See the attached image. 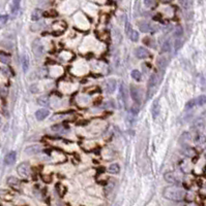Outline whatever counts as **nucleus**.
I'll use <instances>...</instances> for the list:
<instances>
[{
  "instance_id": "f257e3e1",
  "label": "nucleus",
  "mask_w": 206,
  "mask_h": 206,
  "mask_svg": "<svg viewBox=\"0 0 206 206\" xmlns=\"http://www.w3.org/2000/svg\"><path fill=\"white\" fill-rule=\"evenodd\" d=\"M163 195L166 199L172 201H181L184 199L185 192L183 189H180L178 187H168L163 192Z\"/></svg>"
},
{
  "instance_id": "f03ea898",
  "label": "nucleus",
  "mask_w": 206,
  "mask_h": 206,
  "mask_svg": "<svg viewBox=\"0 0 206 206\" xmlns=\"http://www.w3.org/2000/svg\"><path fill=\"white\" fill-rule=\"evenodd\" d=\"M130 96H132L133 100L138 103V104H140L142 101V93H141V89L140 88H138L137 86H134V85H132L130 86Z\"/></svg>"
},
{
  "instance_id": "7ed1b4c3",
  "label": "nucleus",
  "mask_w": 206,
  "mask_h": 206,
  "mask_svg": "<svg viewBox=\"0 0 206 206\" xmlns=\"http://www.w3.org/2000/svg\"><path fill=\"white\" fill-rule=\"evenodd\" d=\"M32 52L37 58L42 57L44 54V46L39 39H35L32 42Z\"/></svg>"
},
{
  "instance_id": "20e7f679",
  "label": "nucleus",
  "mask_w": 206,
  "mask_h": 206,
  "mask_svg": "<svg viewBox=\"0 0 206 206\" xmlns=\"http://www.w3.org/2000/svg\"><path fill=\"white\" fill-rule=\"evenodd\" d=\"M118 101H119L120 106H123L127 103V89L122 82L120 84L119 91H118Z\"/></svg>"
},
{
  "instance_id": "39448f33",
  "label": "nucleus",
  "mask_w": 206,
  "mask_h": 206,
  "mask_svg": "<svg viewBox=\"0 0 206 206\" xmlns=\"http://www.w3.org/2000/svg\"><path fill=\"white\" fill-rule=\"evenodd\" d=\"M17 170L22 177H27L30 174V165L28 163H21L17 168Z\"/></svg>"
},
{
  "instance_id": "423d86ee",
  "label": "nucleus",
  "mask_w": 206,
  "mask_h": 206,
  "mask_svg": "<svg viewBox=\"0 0 206 206\" xmlns=\"http://www.w3.org/2000/svg\"><path fill=\"white\" fill-rule=\"evenodd\" d=\"M159 84V76L157 73H152L150 75L149 80H148V93H150V91H154V88L157 87V85Z\"/></svg>"
},
{
  "instance_id": "0eeeda50",
  "label": "nucleus",
  "mask_w": 206,
  "mask_h": 206,
  "mask_svg": "<svg viewBox=\"0 0 206 206\" xmlns=\"http://www.w3.org/2000/svg\"><path fill=\"white\" fill-rule=\"evenodd\" d=\"M42 150V146L39 144H33V145H29L25 149L24 153L28 156H33L39 154V152Z\"/></svg>"
},
{
  "instance_id": "6e6552de",
  "label": "nucleus",
  "mask_w": 206,
  "mask_h": 206,
  "mask_svg": "<svg viewBox=\"0 0 206 206\" xmlns=\"http://www.w3.org/2000/svg\"><path fill=\"white\" fill-rule=\"evenodd\" d=\"M135 55H136V57L139 58V59H146V58H149L150 53L148 52L146 49H144V47H139L136 49Z\"/></svg>"
},
{
  "instance_id": "1a4fd4ad",
  "label": "nucleus",
  "mask_w": 206,
  "mask_h": 206,
  "mask_svg": "<svg viewBox=\"0 0 206 206\" xmlns=\"http://www.w3.org/2000/svg\"><path fill=\"white\" fill-rule=\"evenodd\" d=\"M116 80H115L114 79H110L107 80L106 82V91L107 93H109V94H112L113 92L116 90Z\"/></svg>"
},
{
  "instance_id": "9d476101",
  "label": "nucleus",
  "mask_w": 206,
  "mask_h": 206,
  "mask_svg": "<svg viewBox=\"0 0 206 206\" xmlns=\"http://www.w3.org/2000/svg\"><path fill=\"white\" fill-rule=\"evenodd\" d=\"M16 159H17L16 152H9L8 154L5 156V158H4V162H5L6 165H12L16 162Z\"/></svg>"
},
{
  "instance_id": "9b49d317",
  "label": "nucleus",
  "mask_w": 206,
  "mask_h": 206,
  "mask_svg": "<svg viewBox=\"0 0 206 206\" xmlns=\"http://www.w3.org/2000/svg\"><path fill=\"white\" fill-rule=\"evenodd\" d=\"M7 185L15 190L20 189V180L18 179V178H16L14 176H11V177L7 178Z\"/></svg>"
},
{
  "instance_id": "f8f14e48",
  "label": "nucleus",
  "mask_w": 206,
  "mask_h": 206,
  "mask_svg": "<svg viewBox=\"0 0 206 206\" xmlns=\"http://www.w3.org/2000/svg\"><path fill=\"white\" fill-rule=\"evenodd\" d=\"M49 115V110L46 108H41L35 112V117L39 121H42Z\"/></svg>"
},
{
  "instance_id": "ddd939ff",
  "label": "nucleus",
  "mask_w": 206,
  "mask_h": 206,
  "mask_svg": "<svg viewBox=\"0 0 206 206\" xmlns=\"http://www.w3.org/2000/svg\"><path fill=\"white\" fill-rule=\"evenodd\" d=\"M157 68L159 69L165 70V68L167 67V64H168V61H167V59H166V57H164V56L159 57V59H157Z\"/></svg>"
},
{
  "instance_id": "4468645a",
  "label": "nucleus",
  "mask_w": 206,
  "mask_h": 206,
  "mask_svg": "<svg viewBox=\"0 0 206 206\" xmlns=\"http://www.w3.org/2000/svg\"><path fill=\"white\" fill-rule=\"evenodd\" d=\"M151 114H152V117H154V119L159 115V114H160V102H159V100H155V101L153 102L152 107H151Z\"/></svg>"
},
{
  "instance_id": "2eb2a0df",
  "label": "nucleus",
  "mask_w": 206,
  "mask_h": 206,
  "mask_svg": "<svg viewBox=\"0 0 206 206\" xmlns=\"http://www.w3.org/2000/svg\"><path fill=\"white\" fill-rule=\"evenodd\" d=\"M139 28L141 30L142 32H149V31H154V29H153V27L150 25L149 23H147V22H142V23H140L139 25Z\"/></svg>"
},
{
  "instance_id": "dca6fc26",
  "label": "nucleus",
  "mask_w": 206,
  "mask_h": 206,
  "mask_svg": "<svg viewBox=\"0 0 206 206\" xmlns=\"http://www.w3.org/2000/svg\"><path fill=\"white\" fill-rule=\"evenodd\" d=\"M42 14H44V12H42V9L35 8L31 14V20L32 21H39V20L42 17Z\"/></svg>"
},
{
  "instance_id": "f3484780",
  "label": "nucleus",
  "mask_w": 206,
  "mask_h": 206,
  "mask_svg": "<svg viewBox=\"0 0 206 206\" xmlns=\"http://www.w3.org/2000/svg\"><path fill=\"white\" fill-rule=\"evenodd\" d=\"M19 9H20V1H18V0H14V1H12V8H11L12 14H14V16L18 14Z\"/></svg>"
},
{
  "instance_id": "a211bd4d",
  "label": "nucleus",
  "mask_w": 206,
  "mask_h": 206,
  "mask_svg": "<svg viewBox=\"0 0 206 206\" xmlns=\"http://www.w3.org/2000/svg\"><path fill=\"white\" fill-rule=\"evenodd\" d=\"M49 103H50V99L48 96H42L37 98V104L41 105V106H48Z\"/></svg>"
},
{
  "instance_id": "6ab92c4d",
  "label": "nucleus",
  "mask_w": 206,
  "mask_h": 206,
  "mask_svg": "<svg viewBox=\"0 0 206 206\" xmlns=\"http://www.w3.org/2000/svg\"><path fill=\"white\" fill-rule=\"evenodd\" d=\"M22 68H23L24 72H26L29 68V58L27 55H24L22 57Z\"/></svg>"
},
{
  "instance_id": "aec40b11",
  "label": "nucleus",
  "mask_w": 206,
  "mask_h": 206,
  "mask_svg": "<svg viewBox=\"0 0 206 206\" xmlns=\"http://www.w3.org/2000/svg\"><path fill=\"white\" fill-rule=\"evenodd\" d=\"M0 61L4 64H9L11 63V57H9V55H7L6 53L0 52Z\"/></svg>"
},
{
  "instance_id": "412c9836",
  "label": "nucleus",
  "mask_w": 206,
  "mask_h": 206,
  "mask_svg": "<svg viewBox=\"0 0 206 206\" xmlns=\"http://www.w3.org/2000/svg\"><path fill=\"white\" fill-rule=\"evenodd\" d=\"M165 179H166V182H171V183H175V182H177V180H176V177H175V175L173 174L172 172H167L165 174Z\"/></svg>"
},
{
  "instance_id": "4be33fe9",
  "label": "nucleus",
  "mask_w": 206,
  "mask_h": 206,
  "mask_svg": "<svg viewBox=\"0 0 206 206\" xmlns=\"http://www.w3.org/2000/svg\"><path fill=\"white\" fill-rule=\"evenodd\" d=\"M109 172L112 173V174H117L120 171V166L118 164H111L109 166Z\"/></svg>"
},
{
  "instance_id": "5701e85b",
  "label": "nucleus",
  "mask_w": 206,
  "mask_h": 206,
  "mask_svg": "<svg viewBox=\"0 0 206 206\" xmlns=\"http://www.w3.org/2000/svg\"><path fill=\"white\" fill-rule=\"evenodd\" d=\"M132 77L135 80L139 82V80L141 79V77H142V73L139 71V70H133V71H132Z\"/></svg>"
},
{
  "instance_id": "b1692460",
  "label": "nucleus",
  "mask_w": 206,
  "mask_h": 206,
  "mask_svg": "<svg viewBox=\"0 0 206 206\" xmlns=\"http://www.w3.org/2000/svg\"><path fill=\"white\" fill-rule=\"evenodd\" d=\"M51 129L53 130L54 132H58V133H62L64 131V127H63V125H61V124L54 125V126H52Z\"/></svg>"
},
{
  "instance_id": "393cba45",
  "label": "nucleus",
  "mask_w": 206,
  "mask_h": 206,
  "mask_svg": "<svg viewBox=\"0 0 206 206\" xmlns=\"http://www.w3.org/2000/svg\"><path fill=\"white\" fill-rule=\"evenodd\" d=\"M163 52H170L171 51V41L170 39H167L166 41L163 43Z\"/></svg>"
},
{
  "instance_id": "a878e982",
  "label": "nucleus",
  "mask_w": 206,
  "mask_h": 206,
  "mask_svg": "<svg viewBox=\"0 0 206 206\" xmlns=\"http://www.w3.org/2000/svg\"><path fill=\"white\" fill-rule=\"evenodd\" d=\"M182 34H183V28L180 26V25H178V26H176V28H175V30H174V36L175 37H180Z\"/></svg>"
},
{
  "instance_id": "bb28decb",
  "label": "nucleus",
  "mask_w": 206,
  "mask_h": 206,
  "mask_svg": "<svg viewBox=\"0 0 206 206\" xmlns=\"http://www.w3.org/2000/svg\"><path fill=\"white\" fill-rule=\"evenodd\" d=\"M196 101H197V104L200 105V106H202V105H205L206 104V96L205 95H201L196 99Z\"/></svg>"
},
{
  "instance_id": "cd10ccee",
  "label": "nucleus",
  "mask_w": 206,
  "mask_h": 206,
  "mask_svg": "<svg viewBox=\"0 0 206 206\" xmlns=\"http://www.w3.org/2000/svg\"><path fill=\"white\" fill-rule=\"evenodd\" d=\"M183 153H184V155H187V157H193L195 154V150L192 149V147H184V150H183Z\"/></svg>"
},
{
  "instance_id": "c85d7f7f",
  "label": "nucleus",
  "mask_w": 206,
  "mask_h": 206,
  "mask_svg": "<svg viewBox=\"0 0 206 206\" xmlns=\"http://www.w3.org/2000/svg\"><path fill=\"white\" fill-rule=\"evenodd\" d=\"M197 104V101H196V99H192V100H190L187 104H185V109L188 110V109H191V108H193V107L195 106V105Z\"/></svg>"
},
{
  "instance_id": "c756f323",
  "label": "nucleus",
  "mask_w": 206,
  "mask_h": 206,
  "mask_svg": "<svg viewBox=\"0 0 206 206\" xmlns=\"http://www.w3.org/2000/svg\"><path fill=\"white\" fill-rule=\"evenodd\" d=\"M130 40H133V41H137V40L139 39V34H138V32L133 30L130 34Z\"/></svg>"
},
{
  "instance_id": "7c9ffc66",
  "label": "nucleus",
  "mask_w": 206,
  "mask_h": 206,
  "mask_svg": "<svg viewBox=\"0 0 206 206\" xmlns=\"http://www.w3.org/2000/svg\"><path fill=\"white\" fill-rule=\"evenodd\" d=\"M182 44H183L182 40L180 39V38H177V39H176V40H175V41H174V49H175V50H176V51H177V50H179L180 47H182Z\"/></svg>"
},
{
  "instance_id": "2f4dec72",
  "label": "nucleus",
  "mask_w": 206,
  "mask_h": 206,
  "mask_svg": "<svg viewBox=\"0 0 206 206\" xmlns=\"http://www.w3.org/2000/svg\"><path fill=\"white\" fill-rule=\"evenodd\" d=\"M195 140L197 143H203V142H205V136L200 133V134H198L197 136H196Z\"/></svg>"
},
{
  "instance_id": "473e14b6",
  "label": "nucleus",
  "mask_w": 206,
  "mask_h": 206,
  "mask_svg": "<svg viewBox=\"0 0 206 206\" xmlns=\"http://www.w3.org/2000/svg\"><path fill=\"white\" fill-rule=\"evenodd\" d=\"M124 31H125V33H127V35H129V36H130V32L133 31V30H132V25H130V22H127V23H125Z\"/></svg>"
},
{
  "instance_id": "72a5a7b5",
  "label": "nucleus",
  "mask_w": 206,
  "mask_h": 206,
  "mask_svg": "<svg viewBox=\"0 0 206 206\" xmlns=\"http://www.w3.org/2000/svg\"><path fill=\"white\" fill-rule=\"evenodd\" d=\"M115 185V182H114V179H111V185H108V187L106 188V194H108V193H111L112 189L114 188Z\"/></svg>"
},
{
  "instance_id": "f704fd0d",
  "label": "nucleus",
  "mask_w": 206,
  "mask_h": 206,
  "mask_svg": "<svg viewBox=\"0 0 206 206\" xmlns=\"http://www.w3.org/2000/svg\"><path fill=\"white\" fill-rule=\"evenodd\" d=\"M45 17H57V12L54 11L45 12Z\"/></svg>"
},
{
  "instance_id": "c9c22d12",
  "label": "nucleus",
  "mask_w": 206,
  "mask_h": 206,
  "mask_svg": "<svg viewBox=\"0 0 206 206\" xmlns=\"http://www.w3.org/2000/svg\"><path fill=\"white\" fill-rule=\"evenodd\" d=\"M144 4L146 5V7H152L155 4V2L154 1H149V0H145Z\"/></svg>"
},
{
  "instance_id": "e433bc0d",
  "label": "nucleus",
  "mask_w": 206,
  "mask_h": 206,
  "mask_svg": "<svg viewBox=\"0 0 206 206\" xmlns=\"http://www.w3.org/2000/svg\"><path fill=\"white\" fill-rule=\"evenodd\" d=\"M139 112V106H137V105H135V106L132 107V114L133 115H136Z\"/></svg>"
},
{
  "instance_id": "4c0bfd02",
  "label": "nucleus",
  "mask_w": 206,
  "mask_h": 206,
  "mask_svg": "<svg viewBox=\"0 0 206 206\" xmlns=\"http://www.w3.org/2000/svg\"><path fill=\"white\" fill-rule=\"evenodd\" d=\"M180 4H181L182 6H184V8H188V6L192 5V2L191 1H181L180 2Z\"/></svg>"
},
{
  "instance_id": "58836bf2",
  "label": "nucleus",
  "mask_w": 206,
  "mask_h": 206,
  "mask_svg": "<svg viewBox=\"0 0 206 206\" xmlns=\"http://www.w3.org/2000/svg\"><path fill=\"white\" fill-rule=\"evenodd\" d=\"M6 95H7V90L5 89V88H1V89H0V96L5 97Z\"/></svg>"
},
{
  "instance_id": "ea45409f",
  "label": "nucleus",
  "mask_w": 206,
  "mask_h": 206,
  "mask_svg": "<svg viewBox=\"0 0 206 206\" xmlns=\"http://www.w3.org/2000/svg\"><path fill=\"white\" fill-rule=\"evenodd\" d=\"M6 20H7V17H6V16L0 17V22H1V23H4V22H5Z\"/></svg>"
},
{
  "instance_id": "a19ab883",
  "label": "nucleus",
  "mask_w": 206,
  "mask_h": 206,
  "mask_svg": "<svg viewBox=\"0 0 206 206\" xmlns=\"http://www.w3.org/2000/svg\"><path fill=\"white\" fill-rule=\"evenodd\" d=\"M0 206H2V205H1V204H0Z\"/></svg>"
},
{
  "instance_id": "79ce46f5",
  "label": "nucleus",
  "mask_w": 206,
  "mask_h": 206,
  "mask_svg": "<svg viewBox=\"0 0 206 206\" xmlns=\"http://www.w3.org/2000/svg\"><path fill=\"white\" fill-rule=\"evenodd\" d=\"M25 206H26V205H25Z\"/></svg>"
}]
</instances>
